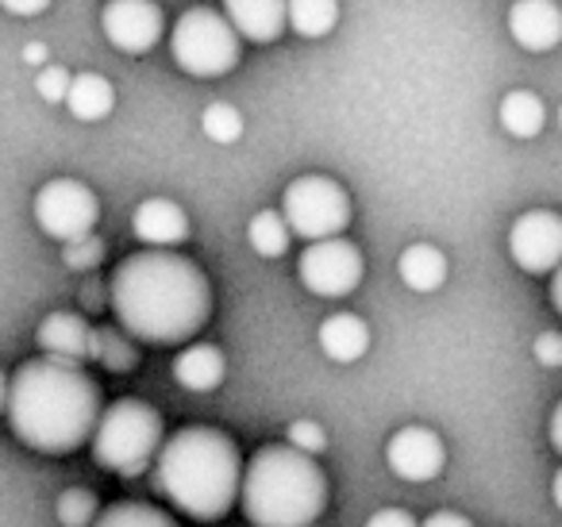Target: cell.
<instances>
[{"instance_id":"6da1fadb","label":"cell","mask_w":562,"mask_h":527,"mask_svg":"<svg viewBox=\"0 0 562 527\" xmlns=\"http://www.w3.org/2000/svg\"><path fill=\"white\" fill-rule=\"evenodd\" d=\"M120 332L150 347L186 343L209 324L212 285L193 258L178 250H135L109 281Z\"/></svg>"},{"instance_id":"7a4b0ae2","label":"cell","mask_w":562,"mask_h":527,"mask_svg":"<svg viewBox=\"0 0 562 527\" xmlns=\"http://www.w3.org/2000/svg\"><path fill=\"white\" fill-rule=\"evenodd\" d=\"M4 416L24 447L40 455H74L93 442L104 416V396L86 366L40 355L12 373Z\"/></svg>"},{"instance_id":"3957f363","label":"cell","mask_w":562,"mask_h":527,"mask_svg":"<svg viewBox=\"0 0 562 527\" xmlns=\"http://www.w3.org/2000/svg\"><path fill=\"white\" fill-rule=\"evenodd\" d=\"M155 485L178 512L193 519H224L239 504L243 458L227 431L189 424L162 442L155 458Z\"/></svg>"},{"instance_id":"277c9868","label":"cell","mask_w":562,"mask_h":527,"mask_svg":"<svg viewBox=\"0 0 562 527\" xmlns=\"http://www.w3.org/2000/svg\"><path fill=\"white\" fill-rule=\"evenodd\" d=\"M239 504L255 527H313L328 508V473L290 442H270L243 466Z\"/></svg>"},{"instance_id":"5b68a950","label":"cell","mask_w":562,"mask_h":527,"mask_svg":"<svg viewBox=\"0 0 562 527\" xmlns=\"http://www.w3.org/2000/svg\"><path fill=\"white\" fill-rule=\"evenodd\" d=\"M162 442L166 424L158 408H150L147 401H135V396H124V401L104 408L89 450H93V462L101 470L120 473V478H139L158 458Z\"/></svg>"},{"instance_id":"8992f818","label":"cell","mask_w":562,"mask_h":527,"mask_svg":"<svg viewBox=\"0 0 562 527\" xmlns=\"http://www.w3.org/2000/svg\"><path fill=\"white\" fill-rule=\"evenodd\" d=\"M239 51L243 43L227 24L224 9H209V4L186 9L170 32V55L189 78H224L239 66Z\"/></svg>"},{"instance_id":"52a82bcc","label":"cell","mask_w":562,"mask_h":527,"mask_svg":"<svg viewBox=\"0 0 562 527\" xmlns=\"http://www.w3.org/2000/svg\"><path fill=\"white\" fill-rule=\"evenodd\" d=\"M281 216L293 235L308 243L339 239L351 224V197L328 173H305V178H293L281 193Z\"/></svg>"},{"instance_id":"ba28073f","label":"cell","mask_w":562,"mask_h":527,"mask_svg":"<svg viewBox=\"0 0 562 527\" xmlns=\"http://www.w3.org/2000/svg\"><path fill=\"white\" fill-rule=\"evenodd\" d=\"M97 220H101V201L86 181L74 178H50L47 186L35 193V224L47 239L55 243H78L93 235Z\"/></svg>"},{"instance_id":"9c48e42d","label":"cell","mask_w":562,"mask_h":527,"mask_svg":"<svg viewBox=\"0 0 562 527\" xmlns=\"http://www.w3.org/2000/svg\"><path fill=\"white\" fill-rule=\"evenodd\" d=\"M362 270H367V262H362V250L351 239L308 243L297 262L301 285L316 296H331V301L355 293L362 281Z\"/></svg>"},{"instance_id":"30bf717a","label":"cell","mask_w":562,"mask_h":527,"mask_svg":"<svg viewBox=\"0 0 562 527\" xmlns=\"http://www.w3.org/2000/svg\"><path fill=\"white\" fill-rule=\"evenodd\" d=\"M508 255L524 273H554L562 266V216L551 209H531L516 216L508 232Z\"/></svg>"},{"instance_id":"8fae6325","label":"cell","mask_w":562,"mask_h":527,"mask_svg":"<svg viewBox=\"0 0 562 527\" xmlns=\"http://www.w3.org/2000/svg\"><path fill=\"white\" fill-rule=\"evenodd\" d=\"M101 24L120 55H147L166 32L162 9L150 0H109L101 12Z\"/></svg>"},{"instance_id":"7c38bea8","label":"cell","mask_w":562,"mask_h":527,"mask_svg":"<svg viewBox=\"0 0 562 527\" xmlns=\"http://www.w3.org/2000/svg\"><path fill=\"white\" fill-rule=\"evenodd\" d=\"M385 462L397 473L401 481H436L447 466V447L431 427L424 424H408L401 431H393V439L385 442Z\"/></svg>"},{"instance_id":"4fadbf2b","label":"cell","mask_w":562,"mask_h":527,"mask_svg":"<svg viewBox=\"0 0 562 527\" xmlns=\"http://www.w3.org/2000/svg\"><path fill=\"white\" fill-rule=\"evenodd\" d=\"M132 232L147 250H173L189 239V216L170 197H147L132 212Z\"/></svg>"},{"instance_id":"5bb4252c","label":"cell","mask_w":562,"mask_h":527,"mask_svg":"<svg viewBox=\"0 0 562 527\" xmlns=\"http://www.w3.org/2000/svg\"><path fill=\"white\" fill-rule=\"evenodd\" d=\"M508 35L531 55L554 51L562 43V9L554 0H516L508 9Z\"/></svg>"},{"instance_id":"9a60e30c","label":"cell","mask_w":562,"mask_h":527,"mask_svg":"<svg viewBox=\"0 0 562 527\" xmlns=\"http://www.w3.org/2000/svg\"><path fill=\"white\" fill-rule=\"evenodd\" d=\"M43 358H58V362H89L93 358V327L78 316V312H50L35 332Z\"/></svg>"},{"instance_id":"2e32d148","label":"cell","mask_w":562,"mask_h":527,"mask_svg":"<svg viewBox=\"0 0 562 527\" xmlns=\"http://www.w3.org/2000/svg\"><path fill=\"white\" fill-rule=\"evenodd\" d=\"M227 24L247 43H278L281 32L290 27V4L281 0H227Z\"/></svg>"},{"instance_id":"e0dca14e","label":"cell","mask_w":562,"mask_h":527,"mask_svg":"<svg viewBox=\"0 0 562 527\" xmlns=\"http://www.w3.org/2000/svg\"><path fill=\"white\" fill-rule=\"evenodd\" d=\"M227 378V358L212 343H189L178 358H173V381L189 393H212Z\"/></svg>"},{"instance_id":"ac0fdd59","label":"cell","mask_w":562,"mask_h":527,"mask_svg":"<svg viewBox=\"0 0 562 527\" xmlns=\"http://www.w3.org/2000/svg\"><path fill=\"white\" fill-rule=\"evenodd\" d=\"M321 350L331 362H359L370 350V327L355 312H336L321 324Z\"/></svg>"},{"instance_id":"d6986e66","label":"cell","mask_w":562,"mask_h":527,"mask_svg":"<svg viewBox=\"0 0 562 527\" xmlns=\"http://www.w3.org/2000/svg\"><path fill=\"white\" fill-rule=\"evenodd\" d=\"M397 273L413 293H436L447 281V255L431 243H413L401 250Z\"/></svg>"},{"instance_id":"ffe728a7","label":"cell","mask_w":562,"mask_h":527,"mask_svg":"<svg viewBox=\"0 0 562 527\" xmlns=\"http://www.w3.org/2000/svg\"><path fill=\"white\" fill-rule=\"evenodd\" d=\"M497 116H501V127H505L513 139H536L547 124L543 101H539L531 89H513V93H505Z\"/></svg>"},{"instance_id":"44dd1931","label":"cell","mask_w":562,"mask_h":527,"mask_svg":"<svg viewBox=\"0 0 562 527\" xmlns=\"http://www.w3.org/2000/svg\"><path fill=\"white\" fill-rule=\"evenodd\" d=\"M112 104H116V93H112V81L101 78V74H78L70 97H66V109L86 124H101L112 112Z\"/></svg>"},{"instance_id":"7402d4cb","label":"cell","mask_w":562,"mask_h":527,"mask_svg":"<svg viewBox=\"0 0 562 527\" xmlns=\"http://www.w3.org/2000/svg\"><path fill=\"white\" fill-rule=\"evenodd\" d=\"M290 239H293V232H290V224H285V216H281V212L266 209V212H255V216H250L247 243L255 247V255L281 258L285 250H290Z\"/></svg>"},{"instance_id":"603a6c76","label":"cell","mask_w":562,"mask_h":527,"mask_svg":"<svg viewBox=\"0 0 562 527\" xmlns=\"http://www.w3.org/2000/svg\"><path fill=\"white\" fill-rule=\"evenodd\" d=\"M339 24L336 0H293L290 4V27L301 40H324Z\"/></svg>"},{"instance_id":"cb8c5ba5","label":"cell","mask_w":562,"mask_h":527,"mask_svg":"<svg viewBox=\"0 0 562 527\" xmlns=\"http://www.w3.org/2000/svg\"><path fill=\"white\" fill-rule=\"evenodd\" d=\"M93 362L112 373H132L139 366V350L120 327H93Z\"/></svg>"},{"instance_id":"d4e9b609","label":"cell","mask_w":562,"mask_h":527,"mask_svg":"<svg viewBox=\"0 0 562 527\" xmlns=\"http://www.w3.org/2000/svg\"><path fill=\"white\" fill-rule=\"evenodd\" d=\"M93 527H178V519L147 501H120L104 508Z\"/></svg>"},{"instance_id":"484cf974","label":"cell","mask_w":562,"mask_h":527,"mask_svg":"<svg viewBox=\"0 0 562 527\" xmlns=\"http://www.w3.org/2000/svg\"><path fill=\"white\" fill-rule=\"evenodd\" d=\"M58 524L63 527H93L101 519V504H97V493L86 485H74L58 496Z\"/></svg>"},{"instance_id":"4316f807","label":"cell","mask_w":562,"mask_h":527,"mask_svg":"<svg viewBox=\"0 0 562 527\" xmlns=\"http://www.w3.org/2000/svg\"><path fill=\"white\" fill-rule=\"evenodd\" d=\"M201 132L209 135L212 143H220V147L235 143L243 135L239 109H235V104H227V101H212L209 109H204V116H201Z\"/></svg>"},{"instance_id":"83f0119b","label":"cell","mask_w":562,"mask_h":527,"mask_svg":"<svg viewBox=\"0 0 562 527\" xmlns=\"http://www.w3.org/2000/svg\"><path fill=\"white\" fill-rule=\"evenodd\" d=\"M63 262L70 266V270L93 278V270H101V262H104V243L97 239V235H86V239H78V243H66Z\"/></svg>"},{"instance_id":"f1b7e54d","label":"cell","mask_w":562,"mask_h":527,"mask_svg":"<svg viewBox=\"0 0 562 527\" xmlns=\"http://www.w3.org/2000/svg\"><path fill=\"white\" fill-rule=\"evenodd\" d=\"M290 447L308 458H316L328 450V431H324L316 419H297V424H290Z\"/></svg>"},{"instance_id":"f546056e","label":"cell","mask_w":562,"mask_h":527,"mask_svg":"<svg viewBox=\"0 0 562 527\" xmlns=\"http://www.w3.org/2000/svg\"><path fill=\"white\" fill-rule=\"evenodd\" d=\"M70 86H74V74L66 70V66H43L40 70V78H35V89H40V97L43 101H50V104H58V101H66L70 97Z\"/></svg>"},{"instance_id":"4dcf8cb0","label":"cell","mask_w":562,"mask_h":527,"mask_svg":"<svg viewBox=\"0 0 562 527\" xmlns=\"http://www.w3.org/2000/svg\"><path fill=\"white\" fill-rule=\"evenodd\" d=\"M531 355H536V362H543L547 370H559V366H562V335L559 332L536 335V343H531Z\"/></svg>"},{"instance_id":"1f68e13d","label":"cell","mask_w":562,"mask_h":527,"mask_svg":"<svg viewBox=\"0 0 562 527\" xmlns=\"http://www.w3.org/2000/svg\"><path fill=\"white\" fill-rule=\"evenodd\" d=\"M367 527H420L413 519V512L405 508H378L374 516L367 519Z\"/></svg>"},{"instance_id":"d6a6232c","label":"cell","mask_w":562,"mask_h":527,"mask_svg":"<svg viewBox=\"0 0 562 527\" xmlns=\"http://www.w3.org/2000/svg\"><path fill=\"white\" fill-rule=\"evenodd\" d=\"M104 301H109V293H104V285L97 281V273H93V278H89L86 285H81V304H86L89 312H101Z\"/></svg>"},{"instance_id":"836d02e7","label":"cell","mask_w":562,"mask_h":527,"mask_svg":"<svg viewBox=\"0 0 562 527\" xmlns=\"http://www.w3.org/2000/svg\"><path fill=\"white\" fill-rule=\"evenodd\" d=\"M4 9L12 16H40V12H47V0H4Z\"/></svg>"},{"instance_id":"e575fe53","label":"cell","mask_w":562,"mask_h":527,"mask_svg":"<svg viewBox=\"0 0 562 527\" xmlns=\"http://www.w3.org/2000/svg\"><path fill=\"white\" fill-rule=\"evenodd\" d=\"M420 527H474L467 516H459V512H436V516H428Z\"/></svg>"},{"instance_id":"d590c367","label":"cell","mask_w":562,"mask_h":527,"mask_svg":"<svg viewBox=\"0 0 562 527\" xmlns=\"http://www.w3.org/2000/svg\"><path fill=\"white\" fill-rule=\"evenodd\" d=\"M547 435H551V447L562 455V401L554 404V412H551V424H547Z\"/></svg>"},{"instance_id":"8d00e7d4","label":"cell","mask_w":562,"mask_h":527,"mask_svg":"<svg viewBox=\"0 0 562 527\" xmlns=\"http://www.w3.org/2000/svg\"><path fill=\"white\" fill-rule=\"evenodd\" d=\"M24 63H32V66H50V63H47V47H43V43H27V47H24Z\"/></svg>"},{"instance_id":"74e56055","label":"cell","mask_w":562,"mask_h":527,"mask_svg":"<svg viewBox=\"0 0 562 527\" xmlns=\"http://www.w3.org/2000/svg\"><path fill=\"white\" fill-rule=\"evenodd\" d=\"M551 304H554V312L562 316V266L551 273Z\"/></svg>"},{"instance_id":"f35d334b","label":"cell","mask_w":562,"mask_h":527,"mask_svg":"<svg viewBox=\"0 0 562 527\" xmlns=\"http://www.w3.org/2000/svg\"><path fill=\"white\" fill-rule=\"evenodd\" d=\"M9 385H12V381L4 378V370H0V416L9 412Z\"/></svg>"},{"instance_id":"ab89813d","label":"cell","mask_w":562,"mask_h":527,"mask_svg":"<svg viewBox=\"0 0 562 527\" xmlns=\"http://www.w3.org/2000/svg\"><path fill=\"white\" fill-rule=\"evenodd\" d=\"M551 496H554V504L562 508V470L554 473V481H551Z\"/></svg>"},{"instance_id":"60d3db41","label":"cell","mask_w":562,"mask_h":527,"mask_svg":"<svg viewBox=\"0 0 562 527\" xmlns=\"http://www.w3.org/2000/svg\"><path fill=\"white\" fill-rule=\"evenodd\" d=\"M559 127H562V109H559Z\"/></svg>"}]
</instances>
